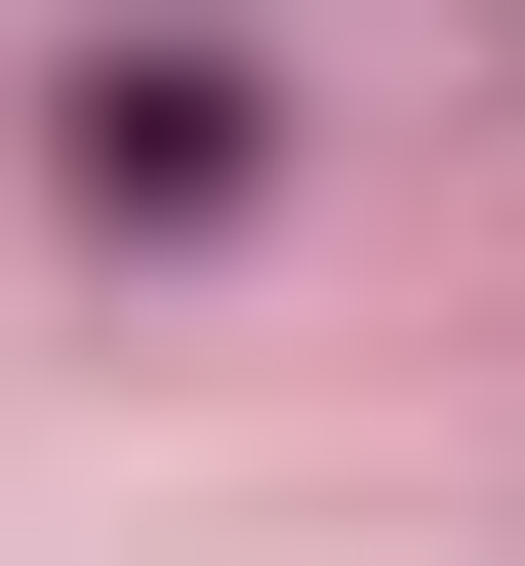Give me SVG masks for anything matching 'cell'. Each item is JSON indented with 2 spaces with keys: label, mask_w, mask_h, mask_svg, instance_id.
I'll return each instance as SVG.
<instances>
[{
  "label": "cell",
  "mask_w": 525,
  "mask_h": 566,
  "mask_svg": "<svg viewBox=\"0 0 525 566\" xmlns=\"http://www.w3.org/2000/svg\"><path fill=\"white\" fill-rule=\"evenodd\" d=\"M243 163H283L243 41H82V82H41V202H82V243H243Z\"/></svg>",
  "instance_id": "obj_1"
}]
</instances>
